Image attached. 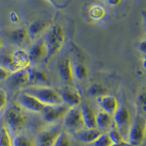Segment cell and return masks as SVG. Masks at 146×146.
Wrapping results in <instances>:
<instances>
[{"label":"cell","instance_id":"obj_26","mask_svg":"<svg viewBox=\"0 0 146 146\" xmlns=\"http://www.w3.org/2000/svg\"><path fill=\"white\" fill-rule=\"evenodd\" d=\"M53 146H72V142L70 135L66 131H61Z\"/></svg>","mask_w":146,"mask_h":146},{"label":"cell","instance_id":"obj_34","mask_svg":"<svg viewBox=\"0 0 146 146\" xmlns=\"http://www.w3.org/2000/svg\"><path fill=\"white\" fill-rule=\"evenodd\" d=\"M10 21L14 23H18L20 22V17L15 12H12L10 15Z\"/></svg>","mask_w":146,"mask_h":146},{"label":"cell","instance_id":"obj_27","mask_svg":"<svg viewBox=\"0 0 146 146\" xmlns=\"http://www.w3.org/2000/svg\"><path fill=\"white\" fill-rule=\"evenodd\" d=\"M92 144L94 146H112L113 143L108 133H102Z\"/></svg>","mask_w":146,"mask_h":146},{"label":"cell","instance_id":"obj_8","mask_svg":"<svg viewBox=\"0 0 146 146\" xmlns=\"http://www.w3.org/2000/svg\"><path fill=\"white\" fill-rule=\"evenodd\" d=\"M70 107L65 104L56 105H45L42 114L45 121L48 123H54L61 118H64L66 112L70 110Z\"/></svg>","mask_w":146,"mask_h":146},{"label":"cell","instance_id":"obj_33","mask_svg":"<svg viewBox=\"0 0 146 146\" xmlns=\"http://www.w3.org/2000/svg\"><path fill=\"white\" fill-rule=\"evenodd\" d=\"M10 75H11V73L7 68L0 66V81L7 80Z\"/></svg>","mask_w":146,"mask_h":146},{"label":"cell","instance_id":"obj_22","mask_svg":"<svg viewBox=\"0 0 146 146\" xmlns=\"http://www.w3.org/2000/svg\"><path fill=\"white\" fill-rule=\"evenodd\" d=\"M88 68L83 63H78L73 65V75L74 78L78 80H83L88 76Z\"/></svg>","mask_w":146,"mask_h":146},{"label":"cell","instance_id":"obj_25","mask_svg":"<svg viewBox=\"0 0 146 146\" xmlns=\"http://www.w3.org/2000/svg\"><path fill=\"white\" fill-rule=\"evenodd\" d=\"M0 146H13L10 131L6 126L0 128Z\"/></svg>","mask_w":146,"mask_h":146},{"label":"cell","instance_id":"obj_5","mask_svg":"<svg viewBox=\"0 0 146 146\" xmlns=\"http://www.w3.org/2000/svg\"><path fill=\"white\" fill-rule=\"evenodd\" d=\"M115 126L123 136L124 140H127L128 133L131 126V114L127 108L118 107L116 112L113 115Z\"/></svg>","mask_w":146,"mask_h":146},{"label":"cell","instance_id":"obj_1","mask_svg":"<svg viewBox=\"0 0 146 146\" xmlns=\"http://www.w3.org/2000/svg\"><path fill=\"white\" fill-rule=\"evenodd\" d=\"M47 48L45 62H49L61 51L65 42V32L63 27L58 24L49 27L43 36Z\"/></svg>","mask_w":146,"mask_h":146},{"label":"cell","instance_id":"obj_2","mask_svg":"<svg viewBox=\"0 0 146 146\" xmlns=\"http://www.w3.org/2000/svg\"><path fill=\"white\" fill-rule=\"evenodd\" d=\"M24 91L36 97L45 105H56L63 104L59 92L48 86H32L25 88Z\"/></svg>","mask_w":146,"mask_h":146},{"label":"cell","instance_id":"obj_4","mask_svg":"<svg viewBox=\"0 0 146 146\" xmlns=\"http://www.w3.org/2000/svg\"><path fill=\"white\" fill-rule=\"evenodd\" d=\"M64 124L67 131L75 135L85 128L81 109L79 107L70 108L64 116Z\"/></svg>","mask_w":146,"mask_h":146},{"label":"cell","instance_id":"obj_19","mask_svg":"<svg viewBox=\"0 0 146 146\" xmlns=\"http://www.w3.org/2000/svg\"><path fill=\"white\" fill-rule=\"evenodd\" d=\"M102 131L98 129H83L75 134L77 139L85 143H93L102 134Z\"/></svg>","mask_w":146,"mask_h":146},{"label":"cell","instance_id":"obj_15","mask_svg":"<svg viewBox=\"0 0 146 146\" xmlns=\"http://www.w3.org/2000/svg\"><path fill=\"white\" fill-rule=\"evenodd\" d=\"M97 102L100 105L101 109L112 115H113V114L116 112L119 107L117 99L114 96H111V95L105 94L98 96Z\"/></svg>","mask_w":146,"mask_h":146},{"label":"cell","instance_id":"obj_21","mask_svg":"<svg viewBox=\"0 0 146 146\" xmlns=\"http://www.w3.org/2000/svg\"><path fill=\"white\" fill-rule=\"evenodd\" d=\"M27 70L29 77V82L40 83H47L48 82V75L45 72L32 67H28Z\"/></svg>","mask_w":146,"mask_h":146},{"label":"cell","instance_id":"obj_23","mask_svg":"<svg viewBox=\"0 0 146 146\" xmlns=\"http://www.w3.org/2000/svg\"><path fill=\"white\" fill-rule=\"evenodd\" d=\"M106 15L105 8L99 5H92L89 9V15L93 20L100 21L104 18Z\"/></svg>","mask_w":146,"mask_h":146},{"label":"cell","instance_id":"obj_36","mask_svg":"<svg viewBox=\"0 0 146 146\" xmlns=\"http://www.w3.org/2000/svg\"><path fill=\"white\" fill-rule=\"evenodd\" d=\"M122 0H108V2L109 5H113V6H116V5H119L121 2Z\"/></svg>","mask_w":146,"mask_h":146},{"label":"cell","instance_id":"obj_30","mask_svg":"<svg viewBox=\"0 0 146 146\" xmlns=\"http://www.w3.org/2000/svg\"><path fill=\"white\" fill-rule=\"evenodd\" d=\"M12 63H13L12 54H10L8 53H0V66H3L8 70Z\"/></svg>","mask_w":146,"mask_h":146},{"label":"cell","instance_id":"obj_39","mask_svg":"<svg viewBox=\"0 0 146 146\" xmlns=\"http://www.w3.org/2000/svg\"><path fill=\"white\" fill-rule=\"evenodd\" d=\"M2 45H3V42H2V39L0 37V49L2 48Z\"/></svg>","mask_w":146,"mask_h":146},{"label":"cell","instance_id":"obj_20","mask_svg":"<svg viewBox=\"0 0 146 146\" xmlns=\"http://www.w3.org/2000/svg\"><path fill=\"white\" fill-rule=\"evenodd\" d=\"M28 38L29 34L27 29L26 28H19L13 30L10 35V39L12 42L18 45H21L24 43Z\"/></svg>","mask_w":146,"mask_h":146},{"label":"cell","instance_id":"obj_3","mask_svg":"<svg viewBox=\"0 0 146 146\" xmlns=\"http://www.w3.org/2000/svg\"><path fill=\"white\" fill-rule=\"evenodd\" d=\"M22 109L23 108L19 105H13L10 106L5 113V118L7 129L14 135H18L27 122V118Z\"/></svg>","mask_w":146,"mask_h":146},{"label":"cell","instance_id":"obj_14","mask_svg":"<svg viewBox=\"0 0 146 146\" xmlns=\"http://www.w3.org/2000/svg\"><path fill=\"white\" fill-rule=\"evenodd\" d=\"M7 80L9 86L11 88H18L25 86L29 83V77L27 70L26 69L12 73Z\"/></svg>","mask_w":146,"mask_h":146},{"label":"cell","instance_id":"obj_16","mask_svg":"<svg viewBox=\"0 0 146 146\" xmlns=\"http://www.w3.org/2000/svg\"><path fill=\"white\" fill-rule=\"evenodd\" d=\"M49 25L45 21L36 20L30 23L27 28V32L29 34V38L35 40L42 33H45Z\"/></svg>","mask_w":146,"mask_h":146},{"label":"cell","instance_id":"obj_11","mask_svg":"<svg viewBox=\"0 0 146 146\" xmlns=\"http://www.w3.org/2000/svg\"><path fill=\"white\" fill-rule=\"evenodd\" d=\"M64 104L70 108L78 107L82 102V97L78 88L70 85H66L59 92Z\"/></svg>","mask_w":146,"mask_h":146},{"label":"cell","instance_id":"obj_6","mask_svg":"<svg viewBox=\"0 0 146 146\" xmlns=\"http://www.w3.org/2000/svg\"><path fill=\"white\" fill-rule=\"evenodd\" d=\"M145 138V124L140 118L137 119L129 130L127 141L131 146H141Z\"/></svg>","mask_w":146,"mask_h":146},{"label":"cell","instance_id":"obj_9","mask_svg":"<svg viewBox=\"0 0 146 146\" xmlns=\"http://www.w3.org/2000/svg\"><path fill=\"white\" fill-rule=\"evenodd\" d=\"M60 125L53 126L42 131L37 135L36 141V146H53L55 141L62 131Z\"/></svg>","mask_w":146,"mask_h":146},{"label":"cell","instance_id":"obj_38","mask_svg":"<svg viewBox=\"0 0 146 146\" xmlns=\"http://www.w3.org/2000/svg\"><path fill=\"white\" fill-rule=\"evenodd\" d=\"M112 146H125L124 144H123V143H120V144H113V145Z\"/></svg>","mask_w":146,"mask_h":146},{"label":"cell","instance_id":"obj_13","mask_svg":"<svg viewBox=\"0 0 146 146\" xmlns=\"http://www.w3.org/2000/svg\"><path fill=\"white\" fill-rule=\"evenodd\" d=\"M58 74L62 80L66 83H71L74 80L73 65L70 58H65L60 62L58 66Z\"/></svg>","mask_w":146,"mask_h":146},{"label":"cell","instance_id":"obj_17","mask_svg":"<svg viewBox=\"0 0 146 146\" xmlns=\"http://www.w3.org/2000/svg\"><path fill=\"white\" fill-rule=\"evenodd\" d=\"M85 127L88 129H97L96 127V113L90 105L85 104L80 108Z\"/></svg>","mask_w":146,"mask_h":146},{"label":"cell","instance_id":"obj_18","mask_svg":"<svg viewBox=\"0 0 146 146\" xmlns=\"http://www.w3.org/2000/svg\"><path fill=\"white\" fill-rule=\"evenodd\" d=\"M96 127L100 131H106L112 127L113 123V115L101 109L96 113Z\"/></svg>","mask_w":146,"mask_h":146},{"label":"cell","instance_id":"obj_12","mask_svg":"<svg viewBox=\"0 0 146 146\" xmlns=\"http://www.w3.org/2000/svg\"><path fill=\"white\" fill-rule=\"evenodd\" d=\"M32 62H37L41 59H45L47 54V48L43 37L36 40L29 51Z\"/></svg>","mask_w":146,"mask_h":146},{"label":"cell","instance_id":"obj_10","mask_svg":"<svg viewBox=\"0 0 146 146\" xmlns=\"http://www.w3.org/2000/svg\"><path fill=\"white\" fill-rule=\"evenodd\" d=\"M18 102L22 108L33 113H42L45 106L36 97L25 91L18 96Z\"/></svg>","mask_w":146,"mask_h":146},{"label":"cell","instance_id":"obj_31","mask_svg":"<svg viewBox=\"0 0 146 146\" xmlns=\"http://www.w3.org/2000/svg\"><path fill=\"white\" fill-rule=\"evenodd\" d=\"M8 102V96L7 91L4 88H0V112L6 107Z\"/></svg>","mask_w":146,"mask_h":146},{"label":"cell","instance_id":"obj_29","mask_svg":"<svg viewBox=\"0 0 146 146\" xmlns=\"http://www.w3.org/2000/svg\"><path fill=\"white\" fill-rule=\"evenodd\" d=\"M108 135H109L110 137L113 141V144H120V143H122L125 141L121 132L118 131V129L115 126L111 127L110 129Z\"/></svg>","mask_w":146,"mask_h":146},{"label":"cell","instance_id":"obj_32","mask_svg":"<svg viewBox=\"0 0 146 146\" xmlns=\"http://www.w3.org/2000/svg\"><path fill=\"white\" fill-rule=\"evenodd\" d=\"M137 105L140 113L145 112V93L143 91V93L139 94L137 100Z\"/></svg>","mask_w":146,"mask_h":146},{"label":"cell","instance_id":"obj_37","mask_svg":"<svg viewBox=\"0 0 146 146\" xmlns=\"http://www.w3.org/2000/svg\"><path fill=\"white\" fill-rule=\"evenodd\" d=\"M48 1H49V2H50L52 4H53V5H55L58 3V0H48Z\"/></svg>","mask_w":146,"mask_h":146},{"label":"cell","instance_id":"obj_24","mask_svg":"<svg viewBox=\"0 0 146 146\" xmlns=\"http://www.w3.org/2000/svg\"><path fill=\"white\" fill-rule=\"evenodd\" d=\"M14 146H36V142L29 137L24 135H15L13 140Z\"/></svg>","mask_w":146,"mask_h":146},{"label":"cell","instance_id":"obj_28","mask_svg":"<svg viewBox=\"0 0 146 146\" xmlns=\"http://www.w3.org/2000/svg\"><path fill=\"white\" fill-rule=\"evenodd\" d=\"M106 88L104 87L102 85L98 83H94L91 85L88 88V93L91 96H95L96 97L106 94Z\"/></svg>","mask_w":146,"mask_h":146},{"label":"cell","instance_id":"obj_7","mask_svg":"<svg viewBox=\"0 0 146 146\" xmlns=\"http://www.w3.org/2000/svg\"><path fill=\"white\" fill-rule=\"evenodd\" d=\"M13 63L8 68L10 73L16 72L20 70H26L29 67L32 60L30 58L29 51L23 49L17 50L12 53Z\"/></svg>","mask_w":146,"mask_h":146},{"label":"cell","instance_id":"obj_35","mask_svg":"<svg viewBox=\"0 0 146 146\" xmlns=\"http://www.w3.org/2000/svg\"><path fill=\"white\" fill-rule=\"evenodd\" d=\"M139 50L140 51L143 52V53H145L146 52V42L145 40H143V41L140 42V45H139Z\"/></svg>","mask_w":146,"mask_h":146}]
</instances>
